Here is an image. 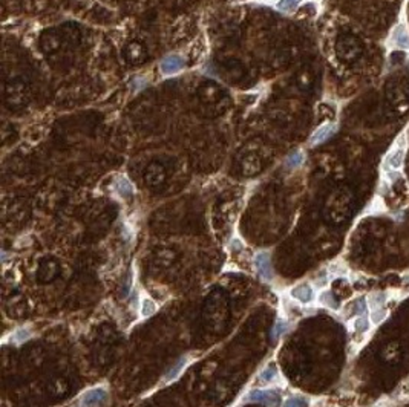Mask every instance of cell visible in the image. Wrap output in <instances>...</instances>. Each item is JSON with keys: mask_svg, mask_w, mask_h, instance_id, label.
<instances>
[{"mask_svg": "<svg viewBox=\"0 0 409 407\" xmlns=\"http://www.w3.org/2000/svg\"><path fill=\"white\" fill-rule=\"evenodd\" d=\"M302 2V0H280L277 8L283 12H291L293 9L297 8V5Z\"/></svg>", "mask_w": 409, "mask_h": 407, "instance_id": "cell-17", "label": "cell"}, {"mask_svg": "<svg viewBox=\"0 0 409 407\" xmlns=\"http://www.w3.org/2000/svg\"><path fill=\"white\" fill-rule=\"evenodd\" d=\"M186 364H187V360H186V358H181V360L178 361V363H176V364H175V366H173V367H172V369L169 370V372H167V375H166V380H167V381H170V380H175V378H176L178 375L181 374V370H183V369L186 367Z\"/></svg>", "mask_w": 409, "mask_h": 407, "instance_id": "cell-15", "label": "cell"}, {"mask_svg": "<svg viewBox=\"0 0 409 407\" xmlns=\"http://www.w3.org/2000/svg\"><path fill=\"white\" fill-rule=\"evenodd\" d=\"M385 46L388 48V52L403 51L409 56V26L405 19H400L389 31Z\"/></svg>", "mask_w": 409, "mask_h": 407, "instance_id": "cell-2", "label": "cell"}, {"mask_svg": "<svg viewBox=\"0 0 409 407\" xmlns=\"http://www.w3.org/2000/svg\"><path fill=\"white\" fill-rule=\"evenodd\" d=\"M408 146H409V130L406 129L399 135V138L393 143V146H391V149L388 150V153L383 159L382 169L386 176L394 178V174H397V172L402 170V167L405 164Z\"/></svg>", "mask_w": 409, "mask_h": 407, "instance_id": "cell-1", "label": "cell"}, {"mask_svg": "<svg viewBox=\"0 0 409 407\" xmlns=\"http://www.w3.org/2000/svg\"><path fill=\"white\" fill-rule=\"evenodd\" d=\"M117 191L121 194L123 198H131L132 193H134V188H132V184L126 178H120L117 181Z\"/></svg>", "mask_w": 409, "mask_h": 407, "instance_id": "cell-12", "label": "cell"}, {"mask_svg": "<svg viewBox=\"0 0 409 407\" xmlns=\"http://www.w3.org/2000/svg\"><path fill=\"white\" fill-rule=\"evenodd\" d=\"M248 403H259L265 404L267 407H279L280 406V395L276 391H265V389H255L250 391L245 398Z\"/></svg>", "mask_w": 409, "mask_h": 407, "instance_id": "cell-3", "label": "cell"}, {"mask_svg": "<svg viewBox=\"0 0 409 407\" xmlns=\"http://www.w3.org/2000/svg\"><path fill=\"white\" fill-rule=\"evenodd\" d=\"M290 295H291L294 300H297L299 303L307 305V303H311V302H313V298H314V291H313L311 285H308V283H300V285L291 288Z\"/></svg>", "mask_w": 409, "mask_h": 407, "instance_id": "cell-6", "label": "cell"}, {"mask_svg": "<svg viewBox=\"0 0 409 407\" xmlns=\"http://www.w3.org/2000/svg\"><path fill=\"white\" fill-rule=\"evenodd\" d=\"M385 302H386V294L385 292H376V294L369 295V298H368V305H369L371 311L383 308Z\"/></svg>", "mask_w": 409, "mask_h": 407, "instance_id": "cell-11", "label": "cell"}, {"mask_svg": "<svg viewBox=\"0 0 409 407\" xmlns=\"http://www.w3.org/2000/svg\"><path fill=\"white\" fill-rule=\"evenodd\" d=\"M354 329H355V332H359V334H363V332H366L368 329H369V320L366 317H359L357 320L354 322Z\"/></svg>", "mask_w": 409, "mask_h": 407, "instance_id": "cell-18", "label": "cell"}, {"mask_svg": "<svg viewBox=\"0 0 409 407\" xmlns=\"http://www.w3.org/2000/svg\"><path fill=\"white\" fill-rule=\"evenodd\" d=\"M156 311V303L153 302L152 298H143V302H141V315L143 317H150L153 312Z\"/></svg>", "mask_w": 409, "mask_h": 407, "instance_id": "cell-14", "label": "cell"}, {"mask_svg": "<svg viewBox=\"0 0 409 407\" xmlns=\"http://www.w3.org/2000/svg\"><path fill=\"white\" fill-rule=\"evenodd\" d=\"M283 407H310V403L304 397H290L283 403Z\"/></svg>", "mask_w": 409, "mask_h": 407, "instance_id": "cell-16", "label": "cell"}, {"mask_svg": "<svg viewBox=\"0 0 409 407\" xmlns=\"http://www.w3.org/2000/svg\"><path fill=\"white\" fill-rule=\"evenodd\" d=\"M184 66V60L180 56H169L161 61V72L164 75H172L180 72Z\"/></svg>", "mask_w": 409, "mask_h": 407, "instance_id": "cell-7", "label": "cell"}, {"mask_svg": "<svg viewBox=\"0 0 409 407\" xmlns=\"http://www.w3.org/2000/svg\"><path fill=\"white\" fill-rule=\"evenodd\" d=\"M255 267L259 273V276L264 280H272L273 279V268H272V262H270V256L267 253H259L255 257Z\"/></svg>", "mask_w": 409, "mask_h": 407, "instance_id": "cell-5", "label": "cell"}, {"mask_svg": "<svg viewBox=\"0 0 409 407\" xmlns=\"http://www.w3.org/2000/svg\"><path fill=\"white\" fill-rule=\"evenodd\" d=\"M144 84H146V80H144V78H135V80H134L135 89H139V87H143Z\"/></svg>", "mask_w": 409, "mask_h": 407, "instance_id": "cell-23", "label": "cell"}, {"mask_svg": "<svg viewBox=\"0 0 409 407\" xmlns=\"http://www.w3.org/2000/svg\"><path fill=\"white\" fill-rule=\"evenodd\" d=\"M108 391L103 387H95L87 391L83 397H81V404L83 407H101L108 401Z\"/></svg>", "mask_w": 409, "mask_h": 407, "instance_id": "cell-4", "label": "cell"}, {"mask_svg": "<svg viewBox=\"0 0 409 407\" xmlns=\"http://www.w3.org/2000/svg\"><path fill=\"white\" fill-rule=\"evenodd\" d=\"M366 309V303L363 298H359V300H352L349 302L346 306H345V315L346 318L352 317V315H362Z\"/></svg>", "mask_w": 409, "mask_h": 407, "instance_id": "cell-9", "label": "cell"}, {"mask_svg": "<svg viewBox=\"0 0 409 407\" xmlns=\"http://www.w3.org/2000/svg\"><path fill=\"white\" fill-rule=\"evenodd\" d=\"M29 331L28 329H19L17 331L14 335H12V339L11 340H14L15 343H22V342H25V340H28L29 339Z\"/></svg>", "mask_w": 409, "mask_h": 407, "instance_id": "cell-21", "label": "cell"}, {"mask_svg": "<svg viewBox=\"0 0 409 407\" xmlns=\"http://www.w3.org/2000/svg\"><path fill=\"white\" fill-rule=\"evenodd\" d=\"M277 377V367H276V364H269L267 366L262 372H261V375H259V381H261V384H269V383H272L274 378Z\"/></svg>", "mask_w": 409, "mask_h": 407, "instance_id": "cell-10", "label": "cell"}, {"mask_svg": "<svg viewBox=\"0 0 409 407\" xmlns=\"http://www.w3.org/2000/svg\"><path fill=\"white\" fill-rule=\"evenodd\" d=\"M336 124H331V122H327V124L319 127L313 135H311V139H310V144L311 146H317V144H322L325 141L336 132Z\"/></svg>", "mask_w": 409, "mask_h": 407, "instance_id": "cell-8", "label": "cell"}, {"mask_svg": "<svg viewBox=\"0 0 409 407\" xmlns=\"http://www.w3.org/2000/svg\"><path fill=\"white\" fill-rule=\"evenodd\" d=\"M388 311L385 308H380V309H374V311H371V322L372 323H380L385 320V317H386Z\"/></svg>", "mask_w": 409, "mask_h": 407, "instance_id": "cell-20", "label": "cell"}, {"mask_svg": "<svg viewBox=\"0 0 409 407\" xmlns=\"http://www.w3.org/2000/svg\"><path fill=\"white\" fill-rule=\"evenodd\" d=\"M304 152H300V150H296L294 153H291L288 158H287V167L288 169H297L302 166V163H304Z\"/></svg>", "mask_w": 409, "mask_h": 407, "instance_id": "cell-13", "label": "cell"}, {"mask_svg": "<svg viewBox=\"0 0 409 407\" xmlns=\"http://www.w3.org/2000/svg\"><path fill=\"white\" fill-rule=\"evenodd\" d=\"M321 303L328 306V308H333V309H337V302L334 300L333 294L330 291H325L322 295H321Z\"/></svg>", "mask_w": 409, "mask_h": 407, "instance_id": "cell-19", "label": "cell"}, {"mask_svg": "<svg viewBox=\"0 0 409 407\" xmlns=\"http://www.w3.org/2000/svg\"><path fill=\"white\" fill-rule=\"evenodd\" d=\"M287 331V325H285V322H282V320H279L277 322V325H276V328H274V339H277V337H280V335L283 334Z\"/></svg>", "mask_w": 409, "mask_h": 407, "instance_id": "cell-22", "label": "cell"}]
</instances>
